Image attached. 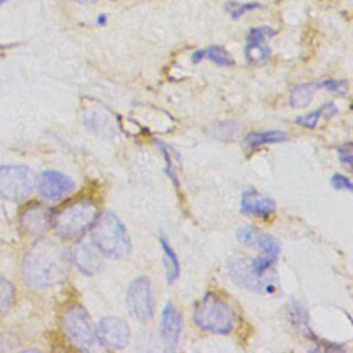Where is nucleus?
Wrapping results in <instances>:
<instances>
[{"mask_svg": "<svg viewBox=\"0 0 353 353\" xmlns=\"http://www.w3.org/2000/svg\"><path fill=\"white\" fill-rule=\"evenodd\" d=\"M66 256L61 245L51 240L37 241L25 255L23 280L33 288H44L66 277Z\"/></svg>", "mask_w": 353, "mask_h": 353, "instance_id": "1", "label": "nucleus"}, {"mask_svg": "<svg viewBox=\"0 0 353 353\" xmlns=\"http://www.w3.org/2000/svg\"><path fill=\"white\" fill-rule=\"evenodd\" d=\"M98 214L91 200H79L52 215V228L62 239H76L92 226Z\"/></svg>", "mask_w": 353, "mask_h": 353, "instance_id": "3", "label": "nucleus"}, {"mask_svg": "<svg viewBox=\"0 0 353 353\" xmlns=\"http://www.w3.org/2000/svg\"><path fill=\"white\" fill-rule=\"evenodd\" d=\"M95 338L106 349L119 350L128 345L131 338V331L128 324L116 316H108L99 320L97 325Z\"/></svg>", "mask_w": 353, "mask_h": 353, "instance_id": "9", "label": "nucleus"}, {"mask_svg": "<svg viewBox=\"0 0 353 353\" xmlns=\"http://www.w3.org/2000/svg\"><path fill=\"white\" fill-rule=\"evenodd\" d=\"M15 299V291L12 284L0 276V314H6L10 312V309L14 305Z\"/></svg>", "mask_w": 353, "mask_h": 353, "instance_id": "22", "label": "nucleus"}, {"mask_svg": "<svg viewBox=\"0 0 353 353\" xmlns=\"http://www.w3.org/2000/svg\"><path fill=\"white\" fill-rule=\"evenodd\" d=\"M4 1H6V0H0V6H1Z\"/></svg>", "mask_w": 353, "mask_h": 353, "instance_id": "34", "label": "nucleus"}, {"mask_svg": "<svg viewBox=\"0 0 353 353\" xmlns=\"http://www.w3.org/2000/svg\"><path fill=\"white\" fill-rule=\"evenodd\" d=\"M97 21H98V23H105L106 22V15H99L98 18H97Z\"/></svg>", "mask_w": 353, "mask_h": 353, "instance_id": "31", "label": "nucleus"}, {"mask_svg": "<svg viewBox=\"0 0 353 353\" xmlns=\"http://www.w3.org/2000/svg\"><path fill=\"white\" fill-rule=\"evenodd\" d=\"M160 149H161V152H163V154H164V159H165V161H167L165 172H167V175L172 179V182H174L175 185H178V181H176V176H175V172H174V165H172V161H171V159H170V153H168L167 148H165L161 142H160Z\"/></svg>", "mask_w": 353, "mask_h": 353, "instance_id": "29", "label": "nucleus"}, {"mask_svg": "<svg viewBox=\"0 0 353 353\" xmlns=\"http://www.w3.org/2000/svg\"><path fill=\"white\" fill-rule=\"evenodd\" d=\"M290 314H291V321L296 325V328H298L301 332H303L307 338H313V339L316 338L314 334L312 332L310 327H309V320H307L306 312H305L296 302L292 303Z\"/></svg>", "mask_w": 353, "mask_h": 353, "instance_id": "23", "label": "nucleus"}, {"mask_svg": "<svg viewBox=\"0 0 353 353\" xmlns=\"http://www.w3.org/2000/svg\"><path fill=\"white\" fill-rule=\"evenodd\" d=\"M258 230L252 226H244V228H240L237 230V239L241 244L244 245H248V247H252L254 244V240H255V236H256Z\"/></svg>", "mask_w": 353, "mask_h": 353, "instance_id": "26", "label": "nucleus"}, {"mask_svg": "<svg viewBox=\"0 0 353 353\" xmlns=\"http://www.w3.org/2000/svg\"><path fill=\"white\" fill-rule=\"evenodd\" d=\"M276 34V30L269 26H259L250 30L244 54L251 65H263L270 57L268 40Z\"/></svg>", "mask_w": 353, "mask_h": 353, "instance_id": "10", "label": "nucleus"}, {"mask_svg": "<svg viewBox=\"0 0 353 353\" xmlns=\"http://www.w3.org/2000/svg\"><path fill=\"white\" fill-rule=\"evenodd\" d=\"M261 4L259 3H240L236 0H229L225 4V11L233 18L237 19L240 18L243 14L248 12V11H254L256 8H259Z\"/></svg>", "mask_w": 353, "mask_h": 353, "instance_id": "24", "label": "nucleus"}, {"mask_svg": "<svg viewBox=\"0 0 353 353\" xmlns=\"http://www.w3.org/2000/svg\"><path fill=\"white\" fill-rule=\"evenodd\" d=\"M338 154H339V160L347 167L350 168L352 165V160H353V150H352V143L347 142L345 145H342L339 149H338Z\"/></svg>", "mask_w": 353, "mask_h": 353, "instance_id": "28", "label": "nucleus"}, {"mask_svg": "<svg viewBox=\"0 0 353 353\" xmlns=\"http://www.w3.org/2000/svg\"><path fill=\"white\" fill-rule=\"evenodd\" d=\"M203 58H204V50H200V51H196V52L193 54L192 61H193L194 63H197V62H200Z\"/></svg>", "mask_w": 353, "mask_h": 353, "instance_id": "30", "label": "nucleus"}, {"mask_svg": "<svg viewBox=\"0 0 353 353\" xmlns=\"http://www.w3.org/2000/svg\"><path fill=\"white\" fill-rule=\"evenodd\" d=\"M338 113V108L335 106V103L332 102H327L324 103L321 108L307 113V114H303V116H299L296 117V124L305 127V128H314L320 120V117L324 114L327 119L335 116Z\"/></svg>", "mask_w": 353, "mask_h": 353, "instance_id": "19", "label": "nucleus"}, {"mask_svg": "<svg viewBox=\"0 0 353 353\" xmlns=\"http://www.w3.org/2000/svg\"><path fill=\"white\" fill-rule=\"evenodd\" d=\"M230 279L241 288L261 292L272 294L277 290L276 272L268 274H259L254 270L251 261L247 258H237L229 263Z\"/></svg>", "mask_w": 353, "mask_h": 353, "instance_id": "5", "label": "nucleus"}, {"mask_svg": "<svg viewBox=\"0 0 353 353\" xmlns=\"http://www.w3.org/2000/svg\"><path fill=\"white\" fill-rule=\"evenodd\" d=\"M331 183H332V186L335 188V189H346V190H349V192H352L353 190V183H352V181L347 178V176H345V175H342V174H334L332 175V178H331Z\"/></svg>", "mask_w": 353, "mask_h": 353, "instance_id": "27", "label": "nucleus"}, {"mask_svg": "<svg viewBox=\"0 0 353 353\" xmlns=\"http://www.w3.org/2000/svg\"><path fill=\"white\" fill-rule=\"evenodd\" d=\"M317 85L316 83H303L295 85L290 92V105L296 109L306 108L313 98V94L316 91Z\"/></svg>", "mask_w": 353, "mask_h": 353, "instance_id": "18", "label": "nucleus"}, {"mask_svg": "<svg viewBox=\"0 0 353 353\" xmlns=\"http://www.w3.org/2000/svg\"><path fill=\"white\" fill-rule=\"evenodd\" d=\"M252 247L258 248L262 254H265L268 256H272L274 259H277V256L280 254V244L277 243V240L272 234H268V233L258 232L256 236H255Z\"/></svg>", "mask_w": 353, "mask_h": 353, "instance_id": "20", "label": "nucleus"}, {"mask_svg": "<svg viewBox=\"0 0 353 353\" xmlns=\"http://www.w3.org/2000/svg\"><path fill=\"white\" fill-rule=\"evenodd\" d=\"M160 334L168 350L176 349L182 335V317L172 302H167L163 307Z\"/></svg>", "mask_w": 353, "mask_h": 353, "instance_id": "12", "label": "nucleus"}, {"mask_svg": "<svg viewBox=\"0 0 353 353\" xmlns=\"http://www.w3.org/2000/svg\"><path fill=\"white\" fill-rule=\"evenodd\" d=\"M240 211L251 216L269 218L276 211V203L269 196H265L261 192L248 188L241 194Z\"/></svg>", "mask_w": 353, "mask_h": 353, "instance_id": "13", "label": "nucleus"}, {"mask_svg": "<svg viewBox=\"0 0 353 353\" xmlns=\"http://www.w3.org/2000/svg\"><path fill=\"white\" fill-rule=\"evenodd\" d=\"M76 1H94V0H76Z\"/></svg>", "mask_w": 353, "mask_h": 353, "instance_id": "33", "label": "nucleus"}, {"mask_svg": "<svg viewBox=\"0 0 353 353\" xmlns=\"http://www.w3.org/2000/svg\"><path fill=\"white\" fill-rule=\"evenodd\" d=\"M127 306L131 316L139 321H148L154 313V296L150 279L137 277L127 290Z\"/></svg>", "mask_w": 353, "mask_h": 353, "instance_id": "8", "label": "nucleus"}, {"mask_svg": "<svg viewBox=\"0 0 353 353\" xmlns=\"http://www.w3.org/2000/svg\"><path fill=\"white\" fill-rule=\"evenodd\" d=\"M34 189V176L26 165H0V196L14 201L25 200Z\"/></svg>", "mask_w": 353, "mask_h": 353, "instance_id": "6", "label": "nucleus"}, {"mask_svg": "<svg viewBox=\"0 0 353 353\" xmlns=\"http://www.w3.org/2000/svg\"><path fill=\"white\" fill-rule=\"evenodd\" d=\"M316 85L320 88H324L332 94H338V95H343L349 90L347 81L342 80V79H324L321 81H317Z\"/></svg>", "mask_w": 353, "mask_h": 353, "instance_id": "25", "label": "nucleus"}, {"mask_svg": "<svg viewBox=\"0 0 353 353\" xmlns=\"http://www.w3.org/2000/svg\"><path fill=\"white\" fill-rule=\"evenodd\" d=\"M204 57L219 66L229 68V66H234L236 63L232 55L221 46H210L207 50H204Z\"/></svg>", "mask_w": 353, "mask_h": 353, "instance_id": "21", "label": "nucleus"}, {"mask_svg": "<svg viewBox=\"0 0 353 353\" xmlns=\"http://www.w3.org/2000/svg\"><path fill=\"white\" fill-rule=\"evenodd\" d=\"M193 320L199 328L207 332L229 334L234 324V310L226 301L208 292L196 305Z\"/></svg>", "mask_w": 353, "mask_h": 353, "instance_id": "4", "label": "nucleus"}, {"mask_svg": "<svg viewBox=\"0 0 353 353\" xmlns=\"http://www.w3.org/2000/svg\"><path fill=\"white\" fill-rule=\"evenodd\" d=\"M37 186L44 199L59 200L74 189V182L62 172L47 170L39 175Z\"/></svg>", "mask_w": 353, "mask_h": 353, "instance_id": "11", "label": "nucleus"}, {"mask_svg": "<svg viewBox=\"0 0 353 353\" xmlns=\"http://www.w3.org/2000/svg\"><path fill=\"white\" fill-rule=\"evenodd\" d=\"M52 212L43 205H32L26 208L21 216L23 230L30 236H40L52 225Z\"/></svg>", "mask_w": 353, "mask_h": 353, "instance_id": "14", "label": "nucleus"}, {"mask_svg": "<svg viewBox=\"0 0 353 353\" xmlns=\"http://www.w3.org/2000/svg\"><path fill=\"white\" fill-rule=\"evenodd\" d=\"M160 244L163 248V258H164V266H165V273H167V281L168 284H172L181 273V266H179V261L178 256L174 251V248L170 245L168 240L160 234Z\"/></svg>", "mask_w": 353, "mask_h": 353, "instance_id": "17", "label": "nucleus"}, {"mask_svg": "<svg viewBox=\"0 0 353 353\" xmlns=\"http://www.w3.org/2000/svg\"><path fill=\"white\" fill-rule=\"evenodd\" d=\"M287 134L280 130H270V131H258V132H250L244 143L250 149H255L263 145H270V143H280L287 141Z\"/></svg>", "mask_w": 353, "mask_h": 353, "instance_id": "16", "label": "nucleus"}, {"mask_svg": "<svg viewBox=\"0 0 353 353\" xmlns=\"http://www.w3.org/2000/svg\"><path fill=\"white\" fill-rule=\"evenodd\" d=\"M91 241L102 255L112 259L125 258L131 252V240L127 229L112 211L98 214L91 226Z\"/></svg>", "mask_w": 353, "mask_h": 353, "instance_id": "2", "label": "nucleus"}, {"mask_svg": "<svg viewBox=\"0 0 353 353\" xmlns=\"http://www.w3.org/2000/svg\"><path fill=\"white\" fill-rule=\"evenodd\" d=\"M63 330L69 341L81 350H91L95 345V331L85 309L77 303L69 306L63 314Z\"/></svg>", "mask_w": 353, "mask_h": 353, "instance_id": "7", "label": "nucleus"}, {"mask_svg": "<svg viewBox=\"0 0 353 353\" xmlns=\"http://www.w3.org/2000/svg\"><path fill=\"white\" fill-rule=\"evenodd\" d=\"M72 259L77 269L87 276H94L101 268V259L92 243H77L72 251Z\"/></svg>", "mask_w": 353, "mask_h": 353, "instance_id": "15", "label": "nucleus"}, {"mask_svg": "<svg viewBox=\"0 0 353 353\" xmlns=\"http://www.w3.org/2000/svg\"><path fill=\"white\" fill-rule=\"evenodd\" d=\"M1 197V196H0ZM3 210H4V207L1 205V203H0V212H3Z\"/></svg>", "mask_w": 353, "mask_h": 353, "instance_id": "32", "label": "nucleus"}]
</instances>
